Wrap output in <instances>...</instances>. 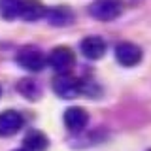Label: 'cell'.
<instances>
[{"label": "cell", "mask_w": 151, "mask_h": 151, "mask_svg": "<svg viewBox=\"0 0 151 151\" xmlns=\"http://www.w3.org/2000/svg\"><path fill=\"white\" fill-rule=\"evenodd\" d=\"M74 12L68 6H55L49 8L45 13V19L49 21V25L53 27H68L74 23Z\"/></svg>", "instance_id": "9"}, {"label": "cell", "mask_w": 151, "mask_h": 151, "mask_svg": "<svg viewBox=\"0 0 151 151\" xmlns=\"http://www.w3.org/2000/svg\"><path fill=\"white\" fill-rule=\"evenodd\" d=\"M23 115L15 110H6L0 113V136H13L23 127Z\"/></svg>", "instance_id": "6"}, {"label": "cell", "mask_w": 151, "mask_h": 151, "mask_svg": "<svg viewBox=\"0 0 151 151\" xmlns=\"http://www.w3.org/2000/svg\"><path fill=\"white\" fill-rule=\"evenodd\" d=\"M81 53L91 60H98L106 55V42L102 40L100 36H87L81 40Z\"/></svg>", "instance_id": "7"}, {"label": "cell", "mask_w": 151, "mask_h": 151, "mask_svg": "<svg viewBox=\"0 0 151 151\" xmlns=\"http://www.w3.org/2000/svg\"><path fill=\"white\" fill-rule=\"evenodd\" d=\"M142 47L132 44V42H119L115 45V59L117 63L125 68H132V66H138L142 63Z\"/></svg>", "instance_id": "5"}, {"label": "cell", "mask_w": 151, "mask_h": 151, "mask_svg": "<svg viewBox=\"0 0 151 151\" xmlns=\"http://www.w3.org/2000/svg\"><path fill=\"white\" fill-rule=\"evenodd\" d=\"M147 151H151V149H147Z\"/></svg>", "instance_id": "16"}, {"label": "cell", "mask_w": 151, "mask_h": 151, "mask_svg": "<svg viewBox=\"0 0 151 151\" xmlns=\"http://www.w3.org/2000/svg\"><path fill=\"white\" fill-rule=\"evenodd\" d=\"M47 64H49L57 74L70 72L76 66V55L68 45H59L47 55Z\"/></svg>", "instance_id": "3"}, {"label": "cell", "mask_w": 151, "mask_h": 151, "mask_svg": "<svg viewBox=\"0 0 151 151\" xmlns=\"http://www.w3.org/2000/svg\"><path fill=\"white\" fill-rule=\"evenodd\" d=\"M17 89H19V93H21L25 98H28V100H36V98H40V93H42L40 85H38V81L34 78L21 79L19 85H17Z\"/></svg>", "instance_id": "12"}, {"label": "cell", "mask_w": 151, "mask_h": 151, "mask_svg": "<svg viewBox=\"0 0 151 151\" xmlns=\"http://www.w3.org/2000/svg\"><path fill=\"white\" fill-rule=\"evenodd\" d=\"M89 123V113L83 108H68L64 111V125L72 132H81Z\"/></svg>", "instance_id": "8"}, {"label": "cell", "mask_w": 151, "mask_h": 151, "mask_svg": "<svg viewBox=\"0 0 151 151\" xmlns=\"http://www.w3.org/2000/svg\"><path fill=\"white\" fill-rule=\"evenodd\" d=\"M121 0H93L89 6V13L98 21H113L121 15Z\"/></svg>", "instance_id": "4"}, {"label": "cell", "mask_w": 151, "mask_h": 151, "mask_svg": "<svg viewBox=\"0 0 151 151\" xmlns=\"http://www.w3.org/2000/svg\"><path fill=\"white\" fill-rule=\"evenodd\" d=\"M23 147L28 149V151H45L49 147V138L45 136V132L32 129L23 138Z\"/></svg>", "instance_id": "11"}, {"label": "cell", "mask_w": 151, "mask_h": 151, "mask_svg": "<svg viewBox=\"0 0 151 151\" xmlns=\"http://www.w3.org/2000/svg\"><path fill=\"white\" fill-rule=\"evenodd\" d=\"M0 93H2V89H0Z\"/></svg>", "instance_id": "15"}, {"label": "cell", "mask_w": 151, "mask_h": 151, "mask_svg": "<svg viewBox=\"0 0 151 151\" xmlns=\"http://www.w3.org/2000/svg\"><path fill=\"white\" fill-rule=\"evenodd\" d=\"M51 87L57 96L60 98H74L81 93V79L72 76L70 72H64V74H57L51 81Z\"/></svg>", "instance_id": "2"}, {"label": "cell", "mask_w": 151, "mask_h": 151, "mask_svg": "<svg viewBox=\"0 0 151 151\" xmlns=\"http://www.w3.org/2000/svg\"><path fill=\"white\" fill-rule=\"evenodd\" d=\"M15 63L28 72H40L47 64V55L36 45H23L15 53Z\"/></svg>", "instance_id": "1"}, {"label": "cell", "mask_w": 151, "mask_h": 151, "mask_svg": "<svg viewBox=\"0 0 151 151\" xmlns=\"http://www.w3.org/2000/svg\"><path fill=\"white\" fill-rule=\"evenodd\" d=\"M19 9H21V0H0V17L6 21L19 19Z\"/></svg>", "instance_id": "13"}, {"label": "cell", "mask_w": 151, "mask_h": 151, "mask_svg": "<svg viewBox=\"0 0 151 151\" xmlns=\"http://www.w3.org/2000/svg\"><path fill=\"white\" fill-rule=\"evenodd\" d=\"M47 9L40 0H21V9H19V19L23 21H38L45 17Z\"/></svg>", "instance_id": "10"}, {"label": "cell", "mask_w": 151, "mask_h": 151, "mask_svg": "<svg viewBox=\"0 0 151 151\" xmlns=\"http://www.w3.org/2000/svg\"><path fill=\"white\" fill-rule=\"evenodd\" d=\"M13 151H28V149H25V147H21V149H13Z\"/></svg>", "instance_id": "14"}]
</instances>
